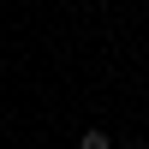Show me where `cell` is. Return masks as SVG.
<instances>
[{"mask_svg": "<svg viewBox=\"0 0 149 149\" xmlns=\"http://www.w3.org/2000/svg\"><path fill=\"white\" fill-rule=\"evenodd\" d=\"M125 149H131V143H125Z\"/></svg>", "mask_w": 149, "mask_h": 149, "instance_id": "obj_2", "label": "cell"}, {"mask_svg": "<svg viewBox=\"0 0 149 149\" xmlns=\"http://www.w3.org/2000/svg\"><path fill=\"white\" fill-rule=\"evenodd\" d=\"M78 149H113V143H107V131H84V137H78Z\"/></svg>", "mask_w": 149, "mask_h": 149, "instance_id": "obj_1", "label": "cell"}]
</instances>
